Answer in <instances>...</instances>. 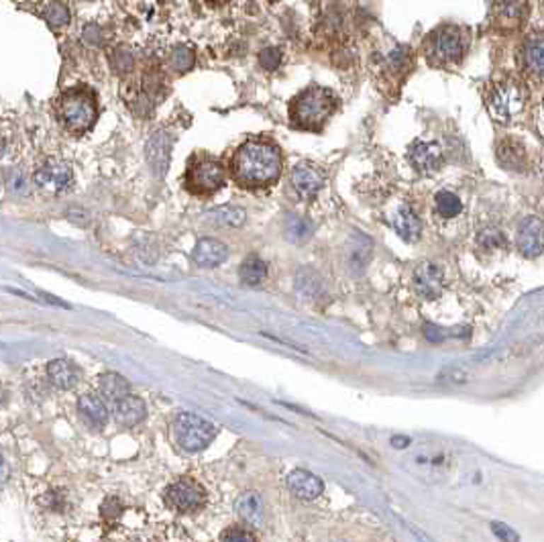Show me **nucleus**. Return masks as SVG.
<instances>
[{
    "label": "nucleus",
    "mask_w": 544,
    "mask_h": 542,
    "mask_svg": "<svg viewBox=\"0 0 544 542\" xmlns=\"http://www.w3.org/2000/svg\"><path fill=\"white\" fill-rule=\"evenodd\" d=\"M281 174L280 149L269 141H247L232 157V176L245 188H267Z\"/></svg>",
    "instance_id": "obj_1"
},
{
    "label": "nucleus",
    "mask_w": 544,
    "mask_h": 542,
    "mask_svg": "<svg viewBox=\"0 0 544 542\" xmlns=\"http://www.w3.org/2000/svg\"><path fill=\"white\" fill-rule=\"evenodd\" d=\"M334 111V96L324 88H308L292 102V120L302 129H318Z\"/></svg>",
    "instance_id": "obj_2"
},
{
    "label": "nucleus",
    "mask_w": 544,
    "mask_h": 542,
    "mask_svg": "<svg viewBox=\"0 0 544 542\" xmlns=\"http://www.w3.org/2000/svg\"><path fill=\"white\" fill-rule=\"evenodd\" d=\"M57 111L62 116V123L74 132H86L88 129H92L98 116L96 100L88 90H69L60 100Z\"/></svg>",
    "instance_id": "obj_3"
},
{
    "label": "nucleus",
    "mask_w": 544,
    "mask_h": 542,
    "mask_svg": "<svg viewBox=\"0 0 544 542\" xmlns=\"http://www.w3.org/2000/svg\"><path fill=\"white\" fill-rule=\"evenodd\" d=\"M174 436L183 451L198 453L215 441L216 428L196 414L183 412L174 420Z\"/></svg>",
    "instance_id": "obj_4"
},
{
    "label": "nucleus",
    "mask_w": 544,
    "mask_h": 542,
    "mask_svg": "<svg viewBox=\"0 0 544 542\" xmlns=\"http://www.w3.org/2000/svg\"><path fill=\"white\" fill-rule=\"evenodd\" d=\"M524 104H526V92L514 80L495 84L487 96V108L499 123H508L516 115H520L524 111Z\"/></svg>",
    "instance_id": "obj_5"
},
{
    "label": "nucleus",
    "mask_w": 544,
    "mask_h": 542,
    "mask_svg": "<svg viewBox=\"0 0 544 542\" xmlns=\"http://www.w3.org/2000/svg\"><path fill=\"white\" fill-rule=\"evenodd\" d=\"M165 499L174 509H178L181 514H190V512H196L198 508H202V504L206 499V492L194 479L186 477V479H180V481H176L167 487Z\"/></svg>",
    "instance_id": "obj_6"
},
{
    "label": "nucleus",
    "mask_w": 544,
    "mask_h": 542,
    "mask_svg": "<svg viewBox=\"0 0 544 542\" xmlns=\"http://www.w3.org/2000/svg\"><path fill=\"white\" fill-rule=\"evenodd\" d=\"M467 50V37L459 29H443L430 41V57L438 64L459 62Z\"/></svg>",
    "instance_id": "obj_7"
},
{
    "label": "nucleus",
    "mask_w": 544,
    "mask_h": 542,
    "mask_svg": "<svg viewBox=\"0 0 544 542\" xmlns=\"http://www.w3.org/2000/svg\"><path fill=\"white\" fill-rule=\"evenodd\" d=\"M33 181L45 192L60 194V192H66L74 184V171L62 159H47L45 164H41L35 169Z\"/></svg>",
    "instance_id": "obj_8"
},
{
    "label": "nucleus",
    "mask_w": 544,
    "mask_h": 542,
    "mask_svg": "<svg viewBox=\"0 0 544 542\" xmlns=\"http://www.w3.org/2000/svg\"><path fill=\"white\" fill-rule=\"evenodd\" d=\"M225 184V167L215 159H198L188 171V186L200 194H212Z\"/></svg>",
    "instance_id": "obj_9"
},
{
    "label": "nucleus",
    "mask_w": 544,
    "mask_h": 542,
    "mask_svg": "<svg viewBox=\"0 0 544 542\" xmlns=\"http://www.w3.org/2000/svg\"><path fill=\"white\" fill-rule=\"evenodd\" d=\"M171 135L165 131H155L147 139L145 145V159H147L149 169L155 178H164L169 167V157H171Z\"/></svg>",
    "instance_id": "obj_10"
},
{
    "label": "nucleus",
    "mask_w": 544,
    "mask_h": 542,
    "mask_svg": "<svg viewBox=\"0 0 544 542\" xmlns=\"http://www.w3.org/2000/svg\"><path fill=\"white\" fill-rule=\"evenodd\" d=\"M516 247L524 257H538L544 251V220L526 216L516 232Z\"/></svg>",
    "instance_id": "obj_11"
},
{
    "label": "nucleus",
    "mask_w": 544,
    "mask_h": 542,
    "mask_svg": "<svg viewBox=\"0 0 544 542\" xmlns=\"http://www.w3.org/2000/svg\"><path fill=\"white\" fill-rule=\"evenodd\" d=\"M408 159L418 174H436L443 167V151L436 143H426V141H416L410 151Z\"/></svg>",
    "instance_id": "obj_12"
},
{
    "label": "nucleus",
    "mask_w": 544,
    "mask_h": 542,
    "mask_svg": "<svg viewBox=\"0 0 544 542\" xmlns=\"http://www.w3.org/2000/svg\"><path fill=\"white\" fill-rule=\"evenodd\" d=\"M387 222L392 225V229L396 230L397 237H402L408 243L418 241V237L422 232V222H420L418 214L414 213L408 204H397L387 216Z\"/></svg>",
    "instance_id": "obj_13"
},
{
    "label": "nucleus",
    "mask_w": 544,
    "mask_h": 542,
    "mask_svg": "<svg viewBox=\"0 0 544 542\" xmlns=\"http://www.w3.org/2000/svg\"><path fill=\"white\" fill-rule=\"evenodd\" d=\"M443 271L434 263L424 261L414 269V286L416 292L426 300H434L443 292Z\"/></svg>",
    "instance_id": "obj_14"
},
{
    "label": "nucleus",
    "mask_w": 544,
    "mask_h": 542,
    "mask_svg": "<svg viewBox=\"0 0 544 542\" xmlns=\"http://www.w3.org/2000/svg\"><path fill=\"white\" fill-rule=\"evenodd\" d=\"M322 174L312 164H298L292 169V186L302 200H312L322 188Z\"/></svg>",
    "instance_id": "obj_15"
},
{
    "label": "nucleus",
    "mask_w": 544,
    "mask_h": 542,
    "mask_svg": "<svg viewBox=\"0 0 544 542\" xmlns=\"http://www.w3.org/2000/svg\"><path fill=\"white\" fill-rule=\"evenodd\" d=\"M288 487L298 499H304V502H312L324 490L320 477H316L310 471H304V469H296L288 475Z\"/></svg>",
    "instance_id": "obj_16"
},
{
    "label": "nucleus",
    "mask_w": 544,
    "mask_h": 542,
    "mask_svg": "<svg viewBox=\"0 0 544 542\" xmlns=\"http://www.w3.org/2000/svg\"><path fill=\"white\" fill-rule=\"evenodd\" d=\"M227 257H229L227 245H222L220 241H215V239H200L194 247V253H192V259L200 267H216V265L227 261Z\"/></svg>",
    "instance_id": "obj_17"
},
{
    "label": "nucleus",
    "mask_w": 544,
    "mask_h": 542,
    "mask_svg": "<svg viewBox=\"0 0 544 542\" xmlns=\"http://www.w3.org/2000/svg\"><path fill=\"white\" fill-rule=\"evenodd\" d=\"M113 412H115V418L120 424H125V427H135V424H139V422L145 418L147 408H145V404H143L141 397L127 394L125 397H120L118 402L113 404Z\"/></svg>",
    "instance_id": "obj_18"
},
{
    "label": "nucleus",
    "mask_w": 544,
    "mask_h": 542,
    "mask_svg": "<svg viewBox=\"0 0 544 542\" xmlns=\"http://www.w3.org/2000/svg\"><path fill=\"white\" fill-rule=\"evenodd\" d=\"M497 159H499V164L504 165L506 169H511V171H524L528 162L526 149H524V145H522L518 139L506 137V139L497 145Z\"/></svg>",
    "instance_id": "obj_19"
},
{
    "label": "nucleus",
    "mask_w": 544,
    "mask_h": 542,
    "mask_svg": "<svg viewBox=\"0 0 544 542\" xmlns=\"http://www.w3.org/2000/svg\"><path fill=\"white\" fill-rule=\"evenodd\" d=\"M234 512L251 528H259L264 524V502L255 492L243 493L234 504Z\"/></svg>",
    "instance_id": "obj_20"
},
{
    "label": "nucleus",
    "mask_w": 544,
    "mask_h": 542,
    "mask_svg": "<svg viewBox=\"0 0 544 542\" xmlns=\"http://www.w3.org/2000/svg\"><path fill=\"white\" fill-rule=\"evenodd\" d=\"M78 412H80V416L92 428H102L106 424V420H108V410H106L102 397H98L96 394L80 395Z\"/></svg>",
    "instance_id": "obj_21"
},
{
    "label": "nucleus",
    "mask_w": 544,
    "mask_h": 542,
    "mask_svg": "<svg viewBox=\"0 0 544 542\" xmlns=\"http://www.w3.org/2000/svg\"><path fill=\"white\" fill-rule=\"evenodd\" d=\"M522 64L536 78H544V37H532L522 47Z\"/></svg>",
    "instance_id": "obj_22"
},
{
    "label": "nucleus",
    "mask_w": 544,
    "mask_h": 542,
    "mask_svg": "<svg viewBox=\"0 0 544 542\" xmlns=\"http://www.w3.org/2000/svg\"><path fill=\"white\" fill-rule=\"evenodd\" d=\"M47 373H50L51 383L57 390H72L78 383V369H76L74 363L66 361V359L51 361L50 367H47Z\"/></svg>",
    "instance_id": "obj_23"
},
{
    "label": "nucleus",
    "mask_w": 544,
    "mask_h": 542,
    "mask_svg": "<svg viewBox=\"0 0 544 542\" xmlns=\"http://www.w3.org/2000/svg\"><path fill=\"white\" fill-rule=\"evenodd\" d=\"M494 11L499 23L516 27L526 15V0H495Z\"/></svg>",
    "instance_id": "obj_24"
},
{
    "label": "nucleus",
    "mask_w": 544,
    "mask_h": 542,
    "mask_svg": "<svg viewBox=\"0 0 544 542\" xmlns=\"http://www.w3.org/2000/svg\"><path fill=\"white\" fill-rule=\"evenodd\" d=\"M98 390L104 400H108L110 404L118 402L120 397H125L127 394H131L129 390V381L116 373H104L98 378Z\"/></svg>",
    "instance_id": "obj_25"
},
{
    "label": "nucleus",
    "mask_w": 544,
    "mask_h": 542,
    "mask_svg": "<svg viewBox=\"0 0 544 542\" xmlns=\"http://www.w3.org/2000/svg\"><path fill=\"white\" fill-rule=\"evenodd\" d=\"M206 218L215 227H241L247 214L243 208H237V206H218L206 214Z\"/></svg>",
    "instance_id": "obj_26"
},
{
    "label": "nucleus",
    "mask_w": 544,
    "mask_h": 542,
    "mask_svg": "<svg viewBox=\"0 0 544 542\" xmlns=\"http://www.w3.org/2000/svg\"><path fill=\"white\" fill-rule=\"evenodd\" d=\"M265 276H267V265L257 255L247 257L239 269V278L245 286H259L265 280Z\"/></svg>",
    "instance_id": "obj_27"
},
{
    "label": "nucleus",
    "mask_w": 544,
    "mask_h": 542,
    "mask_svg": "<svg viewBox=\"0 0 544 542\" xmlns=\"http://www.w3.org/2000/svg\"><path fill=\"white\" fill-rule=\"evenodd\" d=\"M434 204H436V210L438 214L443 216V218H455V216H459L463 210V204L461 200L457 194H453V192H438L436 196H434Z\"/></svg>",
    "instance_id": "obj_28"
},
{
    "label": "nucleus",
    "mask_w": 544,
    "mask_h": 542,
    "mask_svg": "<svg viewBox=\"0 0 544 542\" xmlns=\"http://www.w3.org/2000/svg\"><path fill=\"white\" fill-rule=\"evenodd\" d=\"M312 230L314 229L312 225H310V220H306V218L290 216L288 222H285V235H288V239L294 241V243H304V241H308L310 235H312Z\"/></svg>",
    "instance_id": "obj_29"
},
{
    "label": "nucleus",
    "mask_w": 544,
    "mask_h": 542,
    "mask_svg": "<svg viewBox=\"0 0 544 542\" xmlns=\"http://www.w3.org/2000/svg\"><path fill=\"white\" fill-rule=\"evenodd\" d=\"M194 64H196V55L186 45H178L169 53V66L174 67L176 72H188V69L194 67Z\"/></svg>",
    "instance_id": "obj_30"
},
{
    "label": "nucleus",
    "mask_w": 544,
    "mask_h": 542,
    "mask_svg": "<svg viewBox=\"0 0 544 542\" xmlns=\"http://www.w3.org/2000/svg\"><path fill=\"white\" fill-rule=\"evenodd\" d=\"M477 245L485 251H497L502 247H506V235L499 229H483L477 235Z\"/></svg>",
    "instance_id": "obj_31"
},
{
    "label": "nucleus",
    "mask_w": 544,
    "mask_h": 542,
    "mask_svg": "<svg viewBox=\"0 0 544 542\" xmlns=\"http://www.w3.org/2000/svg\"><path fill=\"white\" fill-rule=\"evenodd\" d=\"M6 188L15 196H27L29 190H31V184H29V178L23 169H11L6 174Z\"/></svg>",
    "instance_id": "obj_32"
},
{
    "label": "nucleus",
    "mask_w": 544,
    "mask_h": 542,
    "mask_svg": "<svg viewBox=\"0 0 544 542\" xmlns=\"http://www.w3.org/2000/svg\"><path fill=\"white\" fill-rule=\"evenodd\" d=\"M45 21L50 23L51 27H55V29H60V27H64L69 23V11H67L66 4H62V2H51L50 6L45 9Z\"/></svg>",
    "instance_id": "obj_33"
},
{
    "label": "nucleus",
    "mask_w": 544,
    "mask_h": 542,
    "mask_svg": "<svg viewBox=\"0 0 544 542\" xmlns=\"http://www.w3.org/2000/svg\"><path fill=\"white\" fill-rule=\"evenodd\" d=\"M132 53L127 47H116L113 53H110V67L115 69L116 74H129L132 69Z\"/></svg>",
    "instance_id": "obj_34"
},
{
    "label": "nucleus",
    "mask_w": 544,
    "mask_h": 542,
    "mask_svg": "<svg viewBox=\"0 0 544 542\" xmlns=\"http://www.w3.org/2000/svg\"><path fill=\"white\" fill-rule=\"evenodd\" d=\"M82 41L86 45H90V47H98L100 43H102V29H100L96 23L84 25Z\"/></svg>",
    "instance_id": "obj_35"
},
{
    "label": "nucleus",
    "mask_w": 544,
    "mask_h": 542,
    "mask_svg": "<svg viewBox=\"0 0 544 542\" xmlns=\"http://www.w3.org/2000/svg\"><path fill=\"white\" fill-rule=\"evenodd\" d=\"M123 514V504L118 497H108L104 504H102V518L108 520V522H115L118 520V516Z\"/></svg>",
    "instance_id": "obj_36"
},
{
    "label": "nucleus",
    "mask_w": 544,
    "mask_h": 542,
    "mask_svg": "<svg viewBox=\"0 0 544 542\" xmlns=\"http://www.w3.org/2000/svg\"><path fill=\"white\" fill-rule=\"evenodd\" d=\"M259 62H261V66L265 69H278L281 64V53L280 50H276V47H269V50L261 51V55H259Z\"/></svg>",
    "instance_id": "obj_37"
},
{
    "label": "nucleus",
    "mask_w": 544,
    "mask_h": 542,
    "mask_svg": "<svg viewBox=\"0 0 544 542\" xmlns=\"http://www.w3.org/2000/svg\"><path fill=\"white\" fill-rule=\"evenodd\" d=\"M222 541H239V542H253L255 541V536L249 532V530H245V528H239V526H234V528H231V530H227L225 534H222Z\"/></svg>",
    "instance_id": "obj_38"
},
{
    "label": "nucleus",
    "mask_w": 544,
    "mask_h": 542,
    "mask_svg": "<svg viewBox=\"0 0 544 542\" xmlns=\"http://www.w3.org/2000/svg\"><path fill=\"white\" fill-rule=\"evenodd\" d=\"M494 528V532L499 536V538H506V541H518V536L511 532L510 528L508 526H504V524H494L492 526Z\"/></svg>",
    "instance_id": "obj_39"
},
{
    "label": "nucleus",
    "mask_w": 544,
    "mask_h": 542,
    "mask_svg": "<svg viewBox=\"0 0 544 542\" xmlns=\"http://www.w3.org/2000/svg\"><path fill=\"white\" fill-rule=\"evenodd\" d=\"M8 481V463L4 459V455L0 453V487Z\"/></svg>",
    "instance_id": "obj_40"
},
{
    "label": "nucleus",
    "mask_w": 544,
    "mask_h": 542,
    "mask_svg": "<svg viewBox=\"0 0 544 542\" xmlns=\"http://www.w3.org/2000/svg\"><path fill=\"white\" fill-rule=\"evenodd\" d=\"M538 131L544 135V102L543 106H540V111H538Z\"/></svg>",
    "instance_id": "obj_41"
},
{
    "label": "nucleus",
    "mask_w": 544,
    "mask_h": 542,
    "mask_svg": "<svg viewBox=\"0 0 544 542\" xmlns=\"http://www.w3.org/2000/svg\"><path fill=\"white\" fill-rule=\"evenodd\" d=\"M543 169H544V162H543Z\"/></svg>",
    "instance_id": "obj_42"
}]
</instances>
